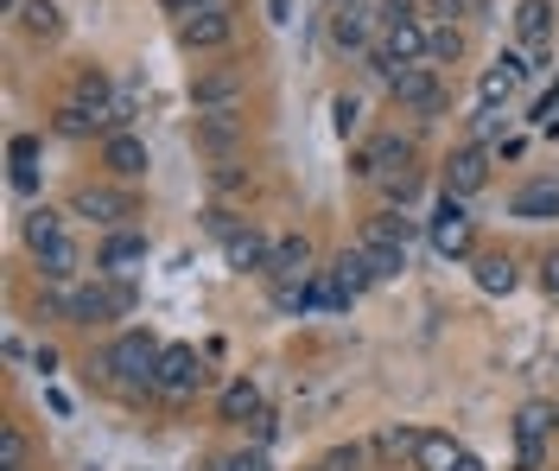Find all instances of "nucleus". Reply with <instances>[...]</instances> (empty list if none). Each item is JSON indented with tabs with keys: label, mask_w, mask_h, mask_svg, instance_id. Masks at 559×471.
<instances>
[{
	"label": "nucleus",
	"mask_w": 559,
	"mask_h": 471,
	"mask_svg": "<svg viewBox=\"0 0 559 471\" xmlns=\"http://www.w3.org/2000/svg\"><path fill=\"white\" fill-rule=\"evenodd\" d=\"M51 313H64L70 326H108L121 313H134V281H115V274H96V281H76V287H51L45 293Z\"/></svg>",
	"instance_id": "nucleus-1"
},
{
	"label": "nucleus",
	"mask_w": 559,
	"mask_h": 471,
	"mask_svg": "<svg viewBox=\"0 0 559 471\" xmlns=\"http://www.w3.org/2000/svg\"><path fill=\"white\" fill-rule=\"evenodd\" d=\"M159 351H166V344H159L153 331H121V338L103 351V363H96V369H103L108 382H121V389L134 396V389H153V376H159Z\"/></svg>",
	"instance_id": "nucleus-2"
},
{
	"label": "nucleus",
	"mask_w": 559,
	"mask_h": 471,
	"mask_svg": "<svg viewBox=\"0 0 559 471\" xmlns=\"http://www.w3.org/2000/svg\"><path fill=\"white\" fill-rule=\"evenodd\" d=\"M324 33L337 51H376V38H382V7H369V0H337L331 13H324Z\"/></svg>",
	"instance_id": "nucleus-3"
},
{
	"label": "nucleus",
	"mask_w": 559,
	"mask_h": 471,
	"mask_svg": "<svg viewBox=\"0 0 559 471\" xmlns=\"http://www.w3.org/2000/svg\"><path fill=\"white\" fill-rule=\"evenodd\" d=\"M236 33V7L229 0H198L191 13H178V45L185 51H223Z\"/></svg>",
	"instance_id": "nucleus-4"
},
{
	"label": "nucleus",
	"mask_w": 559,
	"mask_h": 471,
	"mask_svg": "<svg viewBox=\"0 0 559 471\" xmlns=\"http://www.w3.org/2000/svg\"><path fill=\"white\" fill-rule=\"evenodd\" d=\"M388 96L401 103V109H414V115H439L445 109V83H439V71L432 64H401V71H388Z\"/></svg>",
	"instance_id": "nucleus-5"
},
{
	"label": "nucleus",
	"mask_w": 559,
	"mask_h": 471,
	"mask_svg": "<svg viewBox=\"0 0 559 471\" xmlns=\"http://www.w3.org/2000/svg\"><path fill=\"white\" fill-rule=\"evenodd\" d=\"M210 382V363L198 357V351H191V344H166V351H159V376H153V389H159V396H198V389H204Z\"/></svg>",
	"instance_id": "nucleus-6"
},
{
	"label": "nucleus",
	"mask_w": 559,
	"mask_h": 471,
	"mask_svg": "<svg viewBox=\"0 0 559 471\" xmlns=\"http://www.w3.org/2000/svg\"><path fill=\"white\" fill-rule=\"evenodd\" d=\"M534 71H540L534 58H522V51H502V58L477 76V103H484V109H509V96H515Z\"/></svg>",
	"instance_id": "nucleus-7"
},
{
	"label": "nucleus",
	"mask_w": 559,
	"mask_h": 471,
	"mask_svg": "<svg viewBox=\"0 0 559 471\" xmlns=\"http://www.w3.org/2000/svg\"><path fill=\"white\" fill-rule=\"evenodd\" d=\"M407 166H414V141H401V134H376V141L349 160L356 179H376V185L394 179V173H407Z\"/></svg>",
	"instance_id": "nucleus-8"
},
{
	"label": "nucleus",
	"mask_w": 559,
	"mask_h": 471,
	"mask_svg": "<svg viewBox=\"0 0 559 471\" xmlns=\"http://www.w3.org/2000/svg\"><path fill=\"white\" fill-rule=\"evenodd\" d=\"M242 96H248L242 71H198L191 76V103H198V115H229V109H242Z\"/></svg>",
	"instance_id": "nucleus-9"
},
{
	"label": "nucleus",
	"mask_w": 559,
	"mask_h": 471,
	"mask_svg": "<svg viewBox=\"0 0 559 471\" xmlns=\"http://www.w3.org/2000/svg\"><path fill=\"white\" fill-rule=\"evenodd\" d=\"M318 268H312V243L306 236H280L274 255H267V281L274 287H306Z\"/></svg>",
	"instance_id": "nucleus-10"
},
{
	"label": "nucleus",
	"mask_w": 559,
	"mask_h": 471,
	"mask_svg": "<svg viewBox=\"0 0 559 471\" xmlns=\"http://www.w3.org/2000/svg\"><path fill=\"white\" fill-rule=\"evenodd\" d=\"M426 236H432V249L439 255H471V217H464V198H452V191H445V198H439V211H432V229H426Z\"/></svg>",
	"instance_id": "nucleus-11"
},
{
	"label": "nucleus",
	"mask_w": 559,
	"mask_h": 471,
	"mask_svg": "<svg viewBox=\"0 0 559 471\" xmlns=\"http://www.w3.org/2000/svg\"><path fill=\"white\" fill-rule=\"evenodd\" d=\"M484 185H489V146L464 141L452 153V166H445V191H452V198H477Z\"/></svg>",
	"instance_id": "nucleus-12"
},
{
	"label": "nucleus",
	"mask_w": 559,
	"mask_h": 471,
	"mask_svg": "<svg viewBox=\"0 0 559 471\" xmlns=\"http://www.w3.org/2000/svg\"><path fill=\"white\" fill-rule=\"evenodd\" d=\"M70 211L108 223V229H121V223L134 217V198H128V191H108V185H83V191L70 198Z\"/></svg>",
	"instance_id": "nucleus-13"
},
{
	"label": "nucleus",
	"mask_w": 559,
	"mask_h": 471,
	"mask_svg": "<svg viewBox=\"0 0 559 471\" xmlns=\"http://www.w3.org/2000/svg\"><path fill=\"white\" fill-rule=\"evenodd\" d=\"M559 408H547V401H527L522 414H515V439H522V466L534 471L540 459H547V434H554Z\"/></svg>",
	"instance_id": "nucleus-14"
},
{
	"label": "nucleus",
	"mask_w": 559,
	"mask_h": 471,
	"mask_svg": "<svg viewBox=\"0 0 559 471\" xmlns=\"http://www.w3.org/2000/svg\"><path fill=\"white\" fill-rule=\"evenodd\" d=\"M103 166L115 173V179H146V166H153V153H146V141L140 134H108L103 141Z\"/></svg>",
	"instance_id": "nucleus-15"
},
{
	"label": "nucleus",
	"mask_w": 559,
	"mask_h": 471,
	"mask_svg": "<svg viewBox=\"0 0 559 471\" xmlns=\"http://www.w3.org/2000/svg\"><path fill=\"white\" fill-rule=\"evenodd\" d=\"M267 255H274V243H267L254 223H242V229L223 243V261H229L236 274H267Z\"/></svg>",
	"instance_id": "nucleus-16"
},
{
	"label": "nucleus",
	"mask_w": 559,
	"mask_h": 471,
	"mask_svg": "<svg viewBox=\"0 0 559 471\" xmlns=\"http://www.w3.org/2000/svg\"><path fill=\"white\" fill-rule=\"evenodd\" d=\"M146 261V236L140 229H115L103 249H96V274H115V281H128V268Z\"/></svg>",
	"instance_id": "nucleus-17"
},
{
	"label": "nucleus",
	"mask_w": 559,
	"mask_h": 471,
	"mask_svg": "<svg viewBox=\"0 0 559 471\" xmlns=\"http://www.w3.org/2000/svg\"><path fill=\"white\" fill-rule=\"evenodd\" d=\"M515 38L527 51H554V0H522L515 7Z\"/></svg>",
	"instance_id": "nucleus-18"
},
{
	"label": "nucleus",
	"mask_w": 559,
	"mask_h": 471,
	"mask_svg": "<svg viewBox=\"0 0 559 471\" xmlns=\"http://www.w3.org/2000/svg\"><path fill=\"white\" fill-rule=\"evenodd\" d=\"M198 146H204V153H216V160H229V153L242 146V109L198 115Z\"/></svg>",
	"instance_id": "nucleus-19"
},
{
	"label": "nucleus",
	"mask_w": 559,
	"mask_h": 471,
	"mask_svg": "<svg viewBox=\"0 0 559 471\" xmlns=\"http://www.w3.org/2000/svg\"><path fill=\"white\" fill-rule=\"evenodd\" d=\"M509 211H515V217H527V223L559 217V179H534V185H522V191L509 198Z\"/></svg>",
	"instance_id": "nucleus-20"
},
{
	"label": "nucleus",
	"mask_w": 559,
	"mask_h": 471,
	"mask_svg": "<svg viewBox=\"0 0 559 471\" xmlns=\"http://www.w3.org/2000/svg\"><path fill=\"white\" fill-rule=\"evenodd\" d=\"M407 236H414V217H401V211H376V217L362 223V249H407Z\"/></svg>",
	"instance_id": "nucleus-21"
},
{
	"label": "nucleus",
	"mask_w": 559,
	"mask_h": 471,
	"mask_svg": "<svg viewBox=\"0 0 559 471\" xmlns=\"http://www.w3.org/2000/svg\"><path fill=\"white\" fill-rule=\"evenodd\" d=\"M261 408H267V401H261V389H254L248 376L223 382V396H216V414H223V421H236V427H248V421H254Z\"/></svg>",
	"instance_id": "nucleus-22"
},
{
	"label": "nucleus",
	"mask_w": 559,
	"mask_h": 471,
	"mask_svg": "<svg viewBox=\"0 0 559 471\" xmlns=\"http://www.w3.org/2000/svg\"><path fill=\"white\" fill-rule=\"evenodd\" d=\"M76 268H83V249H76L70 236H58L51 249H38V274H45L51 287H70V281H76Z\"/></svg>",
	"instance_id": "nucleus-23"
},
{
	"label": "nucleus",
	"mask_w": 559,
	"mask_h": 471,
	"mask_svg": "<svg viewBox=\"0 0 559 471\" xmlns=\"http://www.w3.org/2000/svg\"><path fill=\"white\" fill-rule=\"evenodd\" d=\"M457 439L452 434H432V427H419V446H414V466L419 471H457Z\"/></svg>",
	"instance_id": "nucleus-24"
},
{
	"label": "nucleus",
	"mask_w": 559,
	"mask_h": 471,
	"mask_svg": "<svg viewBox=\"0 0 559 471\" xmlns=\"http://www.w3.org/2000/svg\"><path fill=\"white\" fill-rule=\"evenodd\" d=\"M331 281L356 299V293L376 287V268H369V255H362V249H344V255H337V268H331Z\"/></svg>",
	"instance_id": "nucleus-25"
},
{
	"label": "nucleus",
	"mask_w": 559,
	"mask_h": 471,
	"mask_svg": "<svg viewBox=\"0 0 559 471\" xmlns=\"http://www.w3.org/2000/svg\"><path fill=\"white\" fill-rule=\"evenodd\" d=\"M20 26L33 38H58L64 33V7H58V0H26V7H20Z\"/></svg>",
	"instance_id": "nucleus-26"
},
{
	"label": "nucleus",
	"mask_w": 559,
	"mask_h": 471,
	"mask_svg": "<svg viewBox=\"0 0 559 471\" xmlns=\"http://www.w3.org/2000/svg\"><path fill=\"white\" fill-rule=\"evenodd\" d=\"M464 58V33L445 26V20H432V33H426V64L439 71V64H457Z\"/></svg>",
	"instance_id": "nucleus-27"
},
{
	"label": "nucleus",
	"mask_w": 559,
	"mask_h": 471,
	"mask_svg": "<svg viewBox=\"0 0 559 471\" xmlns=\"http://www.w3.org/2000/svg\"><path fill=\"white\" fill-rule=\"evenodd\" d=\"M64 236V211H51V204H38V211H26V249H51Z\"/></svg>",
	"instance_id": "nucleus-28"
},
{
	"label": "nucleus",
	"mask_w": 559,
	"mask_h": 471,
	"mask_svg": "<svg viewBox=\"0 0 559 471\" xmlns=\"http://www.w3.org/2000/svg\"><path fill=\"white\" fill-rule=\"evenodd\" d=\"M515 281H522V274H515L509 255H477V287L484 293H515Z\"/></svg>",
	"instance_id": "nucleus-29"
},
{
	"label": "nucleus",
	"mask_w": 559,
	"mask_h": 471,
	"mask_svg": "<svg viewBox=\"0 0 559 471\" xmlns=\"http://www.w3.org/2000/svg\"><path fill=\"white\" fill-rule=\"evenodd\" d=\"M362 249V243H356ZM369 255V268H376V287H388V281H401L407 274V249H362Z\"/></svg>",
	"instance_id": "nucleus-30"
},
{
	"label": "nucleus",
	"mask_w": 559,
	"mask_h": 471,
	"mask_svg": "<svg viewBox=\"0 0 559 471\" xmlns=\"http://www.w3.org/2000/svg\"><path fill=\"white\" fill-rule=\"evenodd\" d=\"M414 446H419V427H388V434H376L369 452H382V459H414Z\"/></svg>",
	"instance_id": "nucleus-31"
},
{
	"label": "nucleus",
	"mask_w": 559,
	"mask_h": 471,
	"mask_svg": "<svg viewBox=\"0 0 559 471\" xmlns=\"http://www.w3.org/2000/svg\"><path fill=\"white\" fill-rule=\"evenodd\" d=\"M0 471H26V434L0 427Z\"/></svg>",
	"instance_id": "nucleus-32"
},
{
	"label": "nucleus",
	"mask_w": 559,
	"mask_h": 471,
	"mask_svg": "<svg viewBox=\"0 0 559 471\" xmlns=\"http://www.w3.org/2000/svg\"><path fill=\"white\" fill-rule=\"evenodd\" d=\"M58 134H70V141L96 134V115H90V109H76V103H64V109H58Z\"/></svg>",
	"instance_id": "nucleus-33"
},
{
	"label": "nucleus",
	"mask_w": 559,
	"mask_h": 471,
	"mask_svg": "<svg viewBox=\"0 0 559 471\" xmlns=\"http://www.w3.org/2000/svg\"><path fill=\"white\" fill-rule=\"evenodd\" d=\"M502 128H509V115H502V109H477V115H471V141H477V146H489Z\"/></svg>",
	"instance_id": "nucleus-34"
},
{
	"label": "nucleus",
	"mask_w": 559,
	"mask_h": 471,
	"mask_svg": "<svg viewBox=\"0 0 559 471\" xmlns=\"http://www.w3.org/2000/svg\"><path fill=\"white\" fill-rule=\"evenodd\" d=\"M477 7H484V0H426V13H432V20H445V26H457V20H471Z\"/></svg>",
	"instance_id": "nucleus-35"
},
{
	"label": "nucleus",
	"mask_w": 559,
	"mask_h": 471,
	"mask_svg": "<svg viewBox=\"0 0 559 471\" xmlns=\"http://www.w3.org/2000/svg\"><path fill=\"white\" fill-rule=\"evenodd\" d=\"M362 466H369V446H337V452H324L318 471H362Z\"/></svg>",
	"instance_id": "nucleus-36"
},
{
	"label": "nucleus",
	"mask_w": 559,
	"mask_h": 471,
	"mask_svg": "<svg viewBox=\"0 0 559 471\" xmlns=\"http://www.w3.org/2000/svg\"><path fill=\"white\" fill-rule=\"evenodd\" d=\"M331 121H337V134H356V128H362V103H356V96H337V103H331Z\"/></svg>",
	"instance_id": "nucleus-37"
},
{
	"label": "nucleus",
	"mask_w": 559,
	"mask_h": 471,
	"mask_svg": "<svg viewBox=\"0 0 559 471\" xmlns=\"http://www.w3.org/2000/svg\"><path fill=\"white\" fill-rule=\"evenodd\" d=\"M204 229L216 236V243H229V236L242 229V217H236V211H223V204H210V211H204Z\"/></svg>",
	"instance_id": "nucleus-38"
},
{
	"label": "nucleus",
	"mask_w": 559,
	"mask_h": 471,
	"mask_svg": "<svg viewBox=\"0 0 559 471\" xmlns=\"http://www.w3.org/2000/svg\"><path fill=\"white\" fill-rule=\"evenodd\" d=\"M388 191V204H414V191H419V173L407 166V173H394V179H382Z\"/></svg>",
	"instance_id": "nucleus-39"
},
{
	"label": "nucleus",
	"mask_w": 559,
	"mask_h": 471,
	"mask_svg": "<svg viewBox=\"0 0 559 471\" xmlns=\"http://www.w3.org/2000/svg\"><path fill=\"white\" fill-rule=\"evenodd\" d=\"M223 471H274V466H267V446H248V452H229Z\"/></svg>",
	"instance_id": "nucleus-40"
},
{
	"label": "nucleus",
	"mask_w": 559,
	"mask_h": 471,
	"mask_svg": "<svg viewBox=\"0 0 559 471\" xmlns=\"http://www.w3.org/2000/svg\"><path fill=\"white\" fill-rule=\"evenodd\" d=\"M248 427H254V446H267V439L280 434V421H274V408H261V414H254V421H248Z\"/></svg>",
	"instance_id": "nucleus-41"
},
{
	"label": "nucleus",
	"mask_w": 559,
	"mask_h": 471,
	"mask_svg": "<svg viewBox=\"0 0 559 471\" xmlns=\"http://www.w3.org/2000/svg\"><path fill=\"white\" fill-rule=\"evenodd\" d=\"M7 153H13V166H33V160H38V141H33V134H13V146H7Z\"/></svg>",
	"instance_id": "nucleus-42"
},
{
	"label": "nucleus",
	"mask_w": 559,
	"mask_h": 471,
	"mask_svg": "<svg viewBox=\"0 0 559 471\" xmlns=\"http://www.w3.org/2000/svg\"><path fill=\"white\" fill-rule=\"evenodd\" d=\"M216 191H248V173H236V166H216Z\"/></svg>",
	"instance_id": "nucleus-43"
},
{
	"label": "nucleus",
	"mask_w": 559,
	"mask_h": 471,
	"mask_svg": "<svg viewBox=\"0 0 559 471\" xmlns=\"http://www.w3.org/2000/svg\"><path fill=\"white\" fill-rule=\"evenodd\" d=\"M554 115H559V83H554V90H547V96H540V103H534V121H540V128H547Z\"/></svg>",
	"instance_id": "nucleus-44"
},
{
	"label": "nucleus",
	"mask_w": 559,
	"mask_h": 471,
	"mask_svg": "<svg viewBox=\"0 0 559 471\" xmlns=\"http://www.w3.org/2000/svg\"><path fill=\"white\" fill-rule=\"evenodd\" d=\"M13 191H38V173H33V166H13Z\"/></svg>",
	"instance_id": "nucleus-45"
},
{
	"label": "nucleus",
	"mask_w": 559,
	"mask_h": 471,
	"mask_svg": "<svg viewBox=\"0 0 559 471\" xmlns=\"http://www.w3.org/2000/svg\"><path fill=\"white\" fill-rule=\"evenodd\" d=\"M540 281H547V293H559V255H547V261H540Z\"/></svg>",
	"instance_id": "nucleus-46"
},
{
	"label": "nucleus",
	"mask_w": 559,
	"mask_h": 471,
	"mask_svg": "<svg viewBox=\"0 0 559 471\" xmlns=\"http://www.w3.org/2000/svg\"><path fill=\"white\" fill-rule=\"evenodd\" d=\"M267 13H274V26H286L293 20V0H267Z\"/></svg>",
	"instance_id": "nucleus-47"
},
{
	"label": "nucleus",
	"mask_w": 559,
	"mask_h": 471,
	"mask_svg": "<svg viewBox=\"0 0 559 471\" xmlns=\"http://www.w3.org/2000/svg\"><path fill=\"white\" fill-rule=\"evenodd\" d=\"M457 471H484V459H471V452H464V459H457Z\"/></svg>",
	"instance_id": "nucleus-48"
},
{
	"label": "nucleus",
	"mask_w": 559,
	"mask_h": 471,
	"mask_svg": "<svg viewBox=\"0 0 559 471\" xmlns=\"http://www.w3.org/2000/svg\"><path fill=\"white\" fill-rule=\"evenodd\" d=\"M166 7H173V13H191V7H198V0H166Z\"/></svg>",
	"instance_id": "nucleus-49"
},
{
	"label": "nucleus",
	"mask_w": 559,
	"mask_h": 471,
	"mask_svg": "<svg viewBox=\"0 0 559 471\" xmlns=\"http://www.w3.org/2000/svg\"><path fill=\"white\" fill-rule=\"evenodd\" d=\"M0 7H7V13H20V7H26V0H0Z\"/></svg>",
	"instance_id": "nucleus-50"
},
{
	"label": "nucleus",
	"mask_w": 559,
	"mask_h": 471,
	"mask_svg": "<svg viewBox=\"0 0 559 471\" xmlns=\"http://www.w3.org/2000/svg\"><path fill=\"white\" fill-rule=\"evenodd\" d=\"M331 7H337V0H331Z\"/></svg>",
	"instance_id": "nucleus-51"
}]
</instances>
